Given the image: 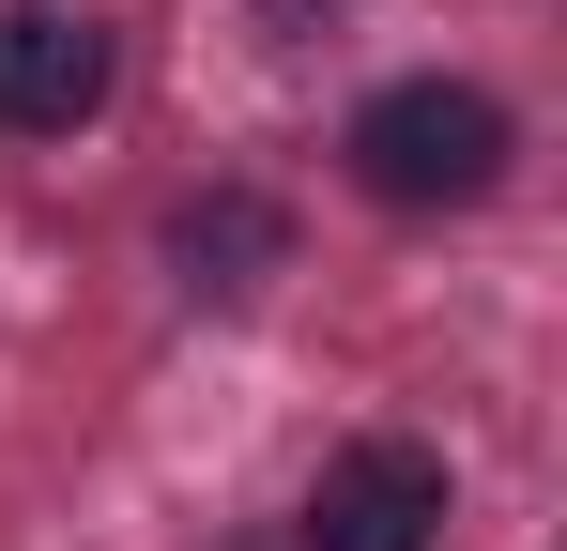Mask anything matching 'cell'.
Wrapping results in <instances>:
<instances>
[{"instance_id":"6da1fadb","label":"cell","mask_w":567,"mask_h":551,"mask_svg":"<svg viewBox=\"0 0 567 551\" xmlns=\"http://www.w3.org/2000/svg\"><path fill=\"white\" fill-rule=\"evenodd\" d=\"M353 184L369 199H399V215H461V199H491L506 184V107L475 77H399L353 107Z\"/></svg>"},{"instance_id":"7a4b0ae2","label":"cell","mask_w":567,"mask_h":551,"mask_svg":"<svg viewBox=\"0 0 567 551\" xmlns=\"http://www.w3.org/2000/svg\"><path fill=\"white\" fill-rule=\"evenodd\" d=\"M307 551H445V459L430 445H338L307 475Z\"/></svg>"},{"instance_id":"3957f363","label":"cell","mask_w":567,"mask_h":551,"mask_svg":"<svg viewBox=\"0 0 567 551\" xmlns=\"http://www.w3.org/2000/svg\"><path fill=\"white\" fill-rule=\"evenodd\" d=\"M107 107V15L78 0H0V123L16 138H62Z\"/></svg>"},{"instance_id":"277c9868","label":"cell","mask_w":567,"mask_h":551,"mask_svg":"<svg viewBox=\"0 0 567 551\" xmlns=\"http://www.w3.org/2000/svg\"><path fill=\"white\" fill-rule=\"evenodd\" d=\"M277 246H291V230L261 215V199H185V215H169V261H185L199 291H261Z\"/></svg>"}]
</instances>
